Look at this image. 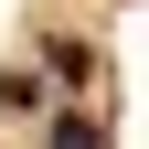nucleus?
Returning <instances> with one entry per match:
<instances>
[{"instance_id": "1", "label": "nucleus", "mask_w": 149, "mask_h": 149, "mask_svg": "<svg viewBox=\"0 0 149 149\" xmlns=\"http://www.w3.org/2000/svg\"><path fill=\"white\" fill-rule=\"evenodd\" d=\"M43 64L64 74V85H85V74H96V53H85V32H53V43H43Z\"/></svg>"}, {"instance_id": "2", "label": "nucleus", "mask_w": 149, "mask_h": 149, "mask_svg": "<svg viewBox=\"0 0 149 149\" xmlns=\"http://www.w3.org/2000/svg\"><path fill=\"white\" fill-rule=\"evenodd\" d=\"M43 149H107V117H85V107H64V117H53V139Z\"/></svg>"}]
</instances>
